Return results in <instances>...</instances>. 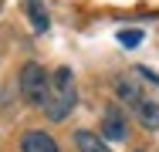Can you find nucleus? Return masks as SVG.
<instances>
[{
	"label": "nucleus",
	"mask_w": 159,
	"mask_h": 152,
	"mask_svg": "<svg viewBox=\"0 0 159 152\" xmlns=\"http://www.w3.org/2000/svg\"><path fill=\"white\" fill-rule=\"evenodd\" d=\"M75 101H78L75 74H71V68H58V71H54V78H51V85H48V98H44V115H48L51 122H64L68 115H71Z\"/></svg>",
	"instance_id": "nucleus-1"
},
{
	"label": "nucleus",
	"mask_w": 159,
	"mask_h": 152,
	"mask_svg": "<svg viewBox=\"0 0 159 152\" xmlns=\"http://www.w3.org/2000/svg\"><path fill=\"white\" fill-rule=\"evenodd\" d=\"M115 91H119V98L125 101L129 108L135 112V118L142 122L146 128H159V98H146V91L139 88L135 81H129V78H119L115 81Z\"/></svg>",
	"instance_id": "nucleus-2"
},
{
	"label": "nucleus",
	"mask_w": 159,
	"mask_h": 152,
	"mask_svg": "<svg viewBox=\"0 0 159 152\" xmlns=\"http://www.w3.org/2000/svg\"><path fill=\"white\" fill-rule=\"evenodd\" d=\"M48 85H51V78H48V71H44L41 64L27 61V64L20 68V95H24V101H27V105H34V108H44Z\"/></svg>",
	"instance_id": "nucleus-3"
},
{
	"label": "nucleus",
	"mask_w": 159,
	"mask_h": 152,
	"mask_svg": "<svg viewBox=\"0 0 159 152\" xmlns=\"http://www.w3.org/2000/svg\"><path fill=\"white\" fill-rule=\"evenodd\" d=\"M102 132H105V142H122L129 135L125 118H122L119 108H105V115H102Z\"/></svg>",
	"instance_id": "nucleus-4"
},
{
	"label": "nucleus",
	"mask_w": 159,
	"mask_h": 152,
	"mask_svg": "<svg viewBox=\"0 0 159 152\" xmlns=\"http://www.w3.org/2000/svg\"><path fill=\"white\" fill-rule=\"evenodd\" d=\"M20 152H61V149L48 132H27L20 139Z\"/></svg>",
	"instance_id": "nucleus-5"
},
{
	"label": "nucleus",
	"mask_w": 159,
	"mask_h": 152,
	"mask_svg": "<svg viewBox=\"0 0 159 152\" xmlns=\"http://www.w3.org/2000/svg\"><path fill=\"white\" fill-rule=\"evenodd\" d=\"M75 145H78V152H112V149H105V139L102 135L85 132V128L75 132Z\"/></svg>",
	"instance_id": "nucleus-6"
},
{
	"label": "nucleus",
	"mask_w": 159,
	"mask_h": 152,
	"mask_svg": "<svg viewBox=\"0 0 159 152\" xmlns=\"http://www.w3.org/2000/svg\"><path fill=\"white\" fill-rule=\"evenodd\" d=\"M27 14H31V24L37 34H44L48 30V14H44V3L41 0H27Z\"/></svg>",
	"instance_id": "nucleus-7"
},
{
	"label": "nucleus",
	"mask_w": 159,
	"mask_h": 152,
	"mask_svg": "<svg viewBox=\"0 0 159 152\" xmlns=\"http://www.w3.org/2000/svg\"><path fill=\"white\" fill-rule=\"evenodd\" d=\"M119 41H122V47H139L142 44V30H119Z\"/></svg>",
	"instance_id": "nucleus-8"
}]
</instances>
